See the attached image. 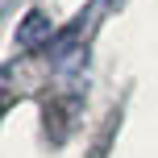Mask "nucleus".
<instances>
[{"label": "nucleus", "mask_w": 158, "mask_h": 158, "mask_svg": "<svg viewBox=\"0 0 158 158\" xmlns=\"http://www.w3.org/2000/svg\"><path fill=\"white\" fill-rule=\"evenodd\" d=\"M42 38H50V21H46V13H29L25 17V25H21V33H17V46H38Z\"/></svg>", "instance_id": "nucleus-1"}]
</instances>
